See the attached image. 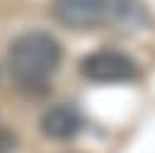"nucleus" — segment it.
<instances>
[{
  "label": "nucleus",
  "instance_id": "obj_1",
  "mask_svg": "<svg viewBox=\"0 0 155 153\" xmlns=\"http://www.w3.org/2000/svg\"><path fill=\"white\" fill-rule=\"evenodd\" d=\"M63 46L46 32H27L7 49V70L24 87H41L61 66Z\"/></svg>",
  "mask_w": 155,
  "mask_h": 153
},
{
  "label": "nucleus",
  "instance_id": "obj_2",
  "mask_svg": "<svg viewBox=\"0 0 155 153\" xmlns=\"http://www.w3.org/2000/svg\"><path fill=\"white\" fill-rule=\"evenodd\" d=\"M80 73L85 80L97 85H124L138 80L140 75L136 61L119 49H97L87 53L80 61Z\"/></svg>",
  "mask_w": 155,
  "mask_h": 153
},
{
  "label": "nucleus",
  "instance_id": "obj_3",
  "mask_svg": "<svg viewBox=\"0 0 155 153\" xmlns=\"http://www.w3.org/2000/svg\"><path fill=\"white\" fill-rule=\"evenodd\" d=\"M111 0H53V19L73 32H87L109 22Z\"/></svg>",
  "mask_w": 155,
  "mask_h": 153
},
{
  "label": "nucleus",
  "instance_id": "obj_4",
  "mask_svg": "<svg viewBox=\"0 0 155 153\" xmlns=\"http://www.w3.org/2000/svg\"><path fill=\"white\" fill-rule=\"evenodd\" d=\"M41 134L51 141H70L82 129V114L70 104H56L41 117Z\"/></svg>",
  "mask_w": 155,
  "mask_h": 153
},
{
  "label": "nucleus",
  "instance_id": "obj_5",
  "mask_svg": "<svg viewBox=\"0 0 155 153\" xmlns=\"http://www.w3.org/2000/svg\"><path fill=\"white\" fill-rule=\"evenodd\" d=\"M15 148V136L10 131H0V153H10Z\"/></svg>",
  "mask_w": 155,
  "mask_h": 153
}]
</instances>
